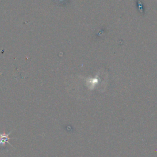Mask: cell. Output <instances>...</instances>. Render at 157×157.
<instances>
[{
	"instance_id": "6da1fadb",
	"label": "cell",
	"mask_w": 157,
	"mask_h": 157,
	"mask_svg": "<svg viewBox=\"0 0 157 157\" xmlns=\"http://www.w3.org/2000/svg\"><path fill=\"white\" fill-rule=\"evenodd\" d=\"M12 132V130L8 133H6L4 131L2 133H0V148H5L7 143L13 147L12 145L10 144L9 142V140L10 139V137H9V135Z\"/></svg>"
}]
</instances>
